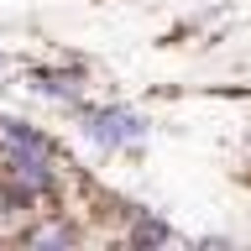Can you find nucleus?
<instances>
[{
	"label": "nucleus",
	"mask_w": 251,
	"mask_h": 251,
	"mask_svg": "<svg viewBox=\"0 0 251 251\" xmlns=\"http://www.w3.org/2000/svg\"><path fill=\"white\" fill-rule=\"evenodd\" d=\"M78 131L100 147V152H141L147 141V115L131 105H78Z\"/></svg>",
	"instance_id": "1"
},
{
	"label": "nucleus",
	"mask_w": 251,
	"mask_h": 251,
	"mask_svg": "<svg viewBox=\"0 0 251 251\" xmlns=\"http://www.w3.org/2000/svg\"><path fill=\"white\" fill-rule=\"evenodd\" d=\"M121 220H126V241L131 246H162V241H173V225L162 215H152L147 204H121Z\"/></svg>",
	"instance_id": "2"
},
{
	"label": "nucleus",
	"mask_w": 251,
	"mask_h": 251,
	"mask_svg": "<svg viewBox=\"0 0 251 251\" xmlns=\"http://www.w3.org/2000/svg\"><path fill=\"white\" fill-rule=\"evenodd\" d=\"M21 241H26V246H74V241H84V230H78L63 209H52V220L26 225V230H21Z\"/></svg>",
	"instance_id": "3"
},
{
	"label": "nucleus",
	"mask_w": 251,
	"mask_h": 251,
	"mask_svg": "<svg viewBox=\"0 0 251 251\" xmlns=\"http://www.w3.org/2000/svg\"><path fill=\"white\" fill-rule=\"evenodd\" d=\"M0 68H11V52H0Z\"/></svg>",
	"instance_id": "4"
}]
</instances>
